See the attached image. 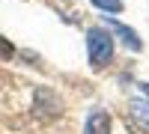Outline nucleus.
<instances>
[{"label": "nucleus", "instance_id": "f257e3e1", "mask_svg": "<svg viewBox=\"0 0 149 134\" xmlns=\"http://www.w3.org/2000/svg\"><path fill=\"white\" fill-rule=\"evenodd\" d=\"M86 54H90L93 69H104L113 57V36L104 27H90L86 30Z\"/></svg>", "mask_w": 149, "mask_h": 134}, {"label": "nucleus", "instance_id": "f03ea898", "mask_svg": "<svg viewBox=\"0 0 149 134\" xmlns=\"http://www.w3.org/2000/svg\"><path fill=\"white\" fill-rule=\"evenodd\" d=\"M104 24H107V27L113 30V33H116V36H119V39L125 42L128 48H131V51H140V48H143V42L137 39V33H134L131 27H125V24H119L116 18H107V15H104Z\"/></svg>", "mask_w": 149, "mask_h": 134}, {"label": "nucleus", "instance_id": "7ed1b4c3", "mask_svg": "<svg viewBox=\"0 0 149 134\" xmlns=\"http://www.w3.org/2000/svg\"><path fill=\"white\" fill-rule=\"evenodd\" d=\"M84 134H110V116L104 110H93L90 116H86Z\"/></svg>", "mask_w": 149, "mask_h": 134}, {"label": "nucleus", "instance_id": "20e7f679", "mask_svg": "<svg viewBox=\"0 0 149 134\" xmlns=\"http://www.w3.org/2000/svg\"><path fill=\"white\" fill-rule=\"evenodd\" d=\"M131 116H134V119H137V122L149 131V101L134 99V101H131Z\"/></svg>", "mask_w": 149, "mask_h": 134}, {"label": "nucleus", "instance_id": "39448f33", "mask_svg": "<svg viewBox=\"0 0 149 134\" xmlns=\"http://www.w3.org/2000/svg\"><path fill=\"white\" fill-rule=\"evenodd\" d=\"M93 6L104 9V12H122V0H93Z\"/></svg>", "mask_w": 149, "mask_h": 134}, {"label": "nucleus", "instance_id": "423d86ee", "mask_svg": "<svg viewBox=\"0 0 149 134\" xmlns=\"http://www.w3.org/2000/svg\"><path fill=\"white\" fill-rule=\"evenodd\" d=\"M12 54H15V48H12V42L0 36V57H3V60H12Z\"/></svg>", "mask_w": 149, "mask_h": 134}]
</instances>
